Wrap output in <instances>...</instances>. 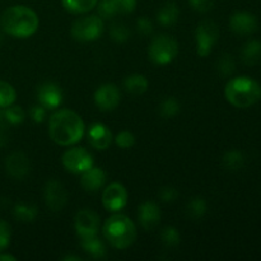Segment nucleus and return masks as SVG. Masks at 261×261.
Listing matches in <instances>:
<instances>
[{
	"instance_id": "1",
	"label": "nucleus",
	"mask_w": 261,
	"mask_h": 261,
	"mask_svg": "<svg viewBox=\"0 0 261 261\" xmlns=\"http://www.w3.org/2000/svg\"><path fill=\"white\" fill-rule=\"evenodd\" d=\"M86 126L76 112L63 109L51 115L48 121V135L54 143L61 147H69L81 142Z\"/></svg>"
},
{
	"instance_id": "2",
	"label": "nucleus",
	"mask_w": 261,
	"mask_h": 261,
	"mask_svg": "<svg viewBox=\"0 0 261 261\" xmlns=\"http://www.w3.org/2000/svg\"><path fill=\"white\" fill-rule=\"evenodd\" d=\"M0 24L5 33L17 38H27L38 30L37 14L35 10L24 5H14L3 13Z\"/></svg>"
},
{
	"instance_id": "3",
	"label": "nucleus",
	"mask_w": 261,
	"mask_h": 261,
	"mask_svg": "<svg viewBox=\"0 0 261 261\" xmlns=\"http://www.w3.org/2000/svg\"><path fill=\"white\" fill-rule=\"evenodd\" d=\"M224 96L232 106L249 109L261 99V86L250 76H236L229 79L226 84Z\"/></svg>"
},
{
	"instance_id": "4",
	"label": "nucleus",
	"mask_w": 261,
	"mask_h": 261,
	"mask_svg": "<svg viewBox=\"0 0 261 261\" xmlns=\"http://www.w3.org/2000/svg\"><path fill=\"white\" fill-rule=\"evenodd\" d=\"M102 233L106 241L117 250H125L134 244L137 228L132 219L121 213H114L105 221Z\"/></svg>"
},
{
	"instance_id": "5",
	"label": "nucleus",
	"mask_w": 261,
	"mask_h": 261,
	"mask_svg": "<svg viewBox=\"0 0 261 261\" xmlns=\"http://www.w3.org/2000/svg\"><path fill=\"white\" fill-rule=\"evenodd\" d=\"M178 54V43L168 35H158L150 42L148 56L157 65H167Z\"/></svg>"
},
{
	"instance_id": "6",
	"label": "nucleus",
	"mask_w": 261,
	"mask_h": 261,
	"mask_svg": "<svg viewBox=\"0 0 261 261\" xmlns=\"http://www.w3.org/2000/svg\"><path fill=\"white\" fill-rule=\"evenodd\" d=\"M103 19L99 15H88L76 19L71 25V36L79 42H92L103 33Z\"/></svg>"
},
{
	"instance_id": "7",
	"label": "nucleus",
	"mask_w": 261,
	"mask_h": 261,
	"mask_svg": "<svg viewBox=\"0 0 261 261\" xmlns=\"http://www.w3.org/2000/svg\"><path fill=\"white\" fill-rule=\"evenodd\" d=\"M219 37V28L212 20H203L199 23L195 31L196 53L201 58H205L213 50Z\"/></svg>"
},
{
	"instance_id": "8",
	"label": "nucleus",
	"mask_w": 261,
	"mask_h": 261,
	"mask_svg": "<svg viewBox=\"0 0 261 261\" xmlns=\"http://www.w3.org/2000/svg\"><path fill=\"white\" fill-rule=\"evenodd\" d=\"M61 162H63V166L66 171L76 173V175H79V173L82 175L84 171L89 170L94 165L91 153L81 147H74L66 150L63 154Z\"/></svg>"
},
{
	"instance_id": "9",
	"label": "nucleus",
	"mask_w": 261,
	"mask_h": 261,
	"mask_svg": "<svg viewBox=\"0 0 261 261\" xmlns=\"http://www.w3.org/2000/svg\"><path fill=\"white\" fill-rule=\"evenodd\" d=\"M129 194L126 188L120 182H111L102 194V204L106 211L117 213L126 206Z\"/></svg>"
},
{
	"instance_id": "10",
	"label": "nucleus",
	"mask_w": 261,
	"mask_h": 261,
	"mask_svg": "<svg viewBox=\"0 0 261 261\" xmlns=\"http://www.w3.org/2000/svg\"><path fill=\"white\" fill-rule=\"evenodd\" d=\"M75 232L81 239L97 236L99 231V217L91 209H81L74 218Z\"/></svg>"
},
{
	"instance_id": "11",
	"label": "nucleus",
	"mask_w": 261,
	"mask_h": 261,
	"mask_svg": "<svg viewBox=\"0 0 261 261\" xmlns=\"http://www.w3.org/2000/svg\"><path fill=\"white\" fill-rule=\"evenodd\" d=\"M94 103L101 111H112L119 106L121 101V93L116 84L105 83L94 92Z\"/></svg>"
},
{
	"instance_id": "12",
	"label": "nucleus",
	"mask_w": 261,
	"mask_h": 261,
	"mask_svg": "<svg viewBox=\"0 0 261 261\" xmlns=\"http://www.w3.org/2000/svg\"><path fill=\"white\" fill-rule=\"evenodd\" d=\"M43 198L47 208L53 212H60L68 203V193L60 181L50 180L46 182Z\"/></svg>"
},
{
	"instance_id": "13",
	"label": "nucleus",
	"mask_w": 261,
	"mask_h": 261,
	"mask_svg": "<svg viewBox=\"0 0 261 261\" xmlns=\"http://www.w3.org/2000/svg\"><path fill=\"white\" fill-rule=\"evenodd\" d=\"M37 99L46 110H55L63 102V91L54 82H45L37 88Z\"/></svg>"
},
{
	"instance_id": "14",
	"label": "nucleus",
	"mask_w": 261,
	"mask_h": 261,
	"mask_svg": "<svg viewBox=\"0 0 261 261\" xmlns=\"http://www.w3.org/2000/svg\"><path fill=\"white\" fill-rule=\"evenodd\" d=\"M5 170L10 177L23 180L31 171V162L22 152H13L5 160Z\"/></svg>"
},
{
	"instance_id": "15",
	"label": "nucleus",
	"mask_w": 261,
	"mask_h": 261,
	"mask_svg": "<svg viewBox=\"0 0 261 261\" xmlns=\"http://www.w3.org/2000/svg\"><path fill=\"white\" fill-rule=\"evenodd\" d=\"M229 27L237 35L247 36L257 30L259 22L252 13L236 12L229 18Z\"/></svg>"
},
{
	"instance_id": "16",
	"label": "nucleus",
	"mask_w": 261,
	"mask_h": 261,
	"mask_svg": "<svg viewBox=\"0 0 261 261\" xmlns=\"http://www.w3.org/2000/svg\"><path fill=\"white\" fill-rule=\"evenodd\" d=\"M87 138L88 142L94 149L105 150L111 145L112 143V133L106 125L101 124V122H96L89 126L88 133H87Z\"/></svg>"
},
{
	"instance_id": "17",
	"label": "nucleus",
	"mask_w": 261,
	"mask_h": 261,
	"mask_svg": "<svg viewBox=\"0 0 261 261\" xmlns=\"http://www.w3.org/2000/svg\"><path fill=\"white\" fill-rule=\"evenodd\" d=\"M138 219L143 228L152 231L161 221L160 206L153 201H144L138 209Z\"/></svg>"
},
{
	"instance_id": "18",
	"label": "nucleus",
	"mask_w": 261,
	"mask_h": 261,
	"mask_svg": "<svg viewBox=\"0 0 261 261\" xmlns=\"http://www.w3.org/2000/svg\"><path fill=\"white\" fill-rule=\"evenodd\" d=\"M105 184H106V173L102 168L92 166L89 170L82 173L81 185L86 191L96 193L99 189L103 188Z\"/></svg>"
},
{
	"instance_id": "19",
	"label": "nucleus",
	"mask_w": 261,
	"mask_h": 261,
	"mask_svg": "<svg viewBox=\"0 0 261 261\" xmlns=\"http://www.w3.org/2000/svg\"><path fill=\"white\" fill-rule=\"evenodd\" d=\"M180 9L175 2H167L158 9L157 12V22L163 27H170L173 25L178 19Z\"/></svg>"
},
{
	"instance_id": "20",
	"label": "nucleus",
	"mask_w": 261,
	"mask_h": 261,
	"mask_svg": "<svg viewBox=\"0 0 261 261\" xmlns=\"http://www.w3.org/2000/svg\"><path fill=\"white\" fill-rule=\"evenodd\" d=\"M81 246L84 250V252L89 255L92 259H103L107 254L106 246L102 242V240L98 239V236L81 239Z\"/></svg>"
},
{
	"instance_id": "21",
	"label": "nucleus",
	"mask_w": 261,
	"mask_h": 261,
	"mask_svg": "<svg viewBox=\"0 0 261 261\" xmlns=\"http://www.w3.org/2000/svg\"><path fill=\"white\" fill-rule=\"evenodd\" d=\"M148 87H149V82L142 74H132V75L126 76L124 81L125 91L133 96H140V94L145 93Z\"/></svg>"
},
{
	"instance_id": "22",
	"label": "nucleus",
	"mask_w": 261,
	"mask_h": 261,
	"mask_svg": "<svg viewBox=\"0 0 261 261\" xmlns=\"http://www.w3.org/2000/svg\"><path fill=\"white\" fill-rule=\"evenodd\" d=\"M241 59L246 65H256L261 60V41L250 40L241 50Z\"/></svg>"
},
{
	"instance_id": "23",
	"label": "nucleus",
	"mask_w": 261,
	"mask_h": 261,
	"mask_svg": "<svg viewBox=\"0 0 261 261\" xmlns=\"http://www.w3.org/2000/svg\"><path fill=\"white\" fill-rule=\"evenodd\" d=\"M66 12L71 14H84L94 9L98 0H61Z\"/></svg>"
},
{
	"instance_id": "24",
	"label": "nucleus",
	"mask_w": 261,
	"mask_h": 261,
	"mask_svg": "<svg viewBox=\"0 0 261 261\" xmlns=\"http://www.w3.org/2000/svg\"><path fill=\"white\" fill-rule=\"evenodd\" d=\"M222 163H223L224 168H227L228 171H239L244 167L245 157L242 152L237 149H232L224 153L223 158H222Z\"/></svg>"
},
{
	"instance_id": "25",
	"label": "nucleus",
	"mask_w": 261,
	"mask_h": 261,
	"mask_svg": "<svg viewBox=\"0 0 261 261\" xmlns=\"http://www.w3.org/2000/svg\"><path fill=\"white\" fill-rule=\"evenodd\" d=\"M38 211L35 205H28V204H17L13 209V216L15 219L23 223H31L37 217Z\"/></svg>"
},
{
	"instance_id": "26",
	"label": "nucleus",
	"mask_w": 261,
	"mask_h": 261,
	"mask_svg": "<svg viewBox=\"0 0 261 261\" xmlns=\"http://www.w3.org/2000/svg\"><path fill=\"white\" fill-rule=\"evenodd\" d=\"M206 201L204 200L200 196H196V198L190 199V201L186 205V213L190 218L193 219H199L203 218L206 213Z\"/></svg>"
},
{
	"instance_id": "27",
	"label": "nucleus",
	"mask_w": 261,
	"mask_h": 261,
	"mask_svg": "<svg viewBox=\"0 0 261 261\" xmlns=\"http://www.w3.org/2000/svg\"><path fill=\"white\" fill-rule=\"evenodd\" d=\"M3 116H4V120L8 122V124L19 125L24 121L25 112L20 106H14V105H10V106L4 107Z\"/></svg>"
},
{
	"instance_id": "28",
	"label": "nucleus",
	"mask_w": 261,
	"mask_h": 261,
	"mask_svg": "<svg viewBox=\"0 0 261 261\" xmlns=\"http://www.w3.org/2000/svg\"><path fill=\"white\" fill-rule=\"evenodd\" d=\"M180 103L175 97H167L160 105V115L165 119L175 117L180 112Z\"/></svg>"
},
{
	"instance_id": "29",
	"label": "nucleus",
	"mask_w": 261,
	"mask_h": 261,
	"mask_svg": "<svg viewBox=\"0 0 261 261\" xmlns=\"http://www.w3.org/2000/svg\"><path fill=\"white\" fill-rule=\"evenodd\" d=\"M15 98H17V93H15L14 87L8 82L0 81V109L13 105Z\"/></svg>"
},
{
	"instance_id": "30",
	"label": "nucleus",
	"mask_w": 261,
	"mask_h": 261,
	"mask_svg": "<svg viewBox=\"0 0 261 261\" xmlns=\"http://www.w3.org/2000/svg\"><path fill=\"white\" fill-rule=\"evenodd\" d=\"M161 241H162V244L166 245L167 247L178 246L181 241L180 232H178L177 228H175V227H165V228L161 231Z\"/></svg>"
},
{
	"instance_id": "31",
	"label": "nucleus",
	"mask_w": 261,
	"mask_h": 261,
	"mask_svg": "<svg viewBox=\"0 0 261 261\" xmlns=\"http://www.w3.org/2000/svg\"><path fill=\"white\" fill-rule=\"evenodd\" d=\"M110 35H111V38L115 42L122 43L129 40L132 32H130L129 27L125 23L117 22L111 25V28H110Z\"/></svg>"
},
{
	"instance_id": "32",
	"label": "nucleus",
	"mask_w": 261,
	"mask_h": 261,
	"mask_svg": "<svg viewBox=\"0 0 261 261\" xmlns=\"http://www.w3.org/2000/svg\"><path fill=\"white\" fill-rule=\"evenodd\" d=\"M236 68V63H234L233 56L229 55V54H224L221 58L218 59V63H217V69H218V73L223 76H229L232 75V73L234 71Z\"/></svg>"
},
{
	"instance_id": "33",
	"label": "nucleus",
	"mask_w": 261,
	"mask_h": 261,
	"mask_svg": "<svg viewBox=\"0 0 261 261\" xmlns=\"http://www.w3.org/2000/svg\"><path fill=\"white\" fill-rule=\"evenodd\" d=\"M96 7L98 15L102 19H111V18H114L117 14L111 0H99V3H97Z\"/></svg>"
},
{
	"instance_id": "34",
	"label": "nucleus",
	"mask_w": 261,
	"mask_h": 261,
	"mask_svg": "<svg viewBox=\"0 0 261 261\" xmlns=\"http://www.w3.org/2000/svg\"><path fill=\"white\" fill-rule=\"evenodd\" d=\"M115 143L121 149H129L135 144V137L129 130H122L115 137Z\"/></svg>"
},
{
	"instance_id": "35",
	"label": "nucleus",
	"mask_w": 261,
	"mask_h": 261,
	"mask_svg": "<svg viewBox=\"0 0 261 261\" xmlns=\"http://www.w3.org/2000/svg\"><path fill=\"white\" fill-rule=\"evenodd\" d=\"M117 14H129L135 10L137 0H111Z\"/></svg>"
},
{
	"instance_id": "36",
	"label": "nucleus",
	"mask_w": 261,
	"mask_h": 261,
	"mask_svg": "<svg viewBox=\"0 0 261 261\" xmlns=\"http://www.w3.org/2000/svg\"><path fill=\"white\" fill-rule=\"evenodd\" d=\"M10 226L5 221L0 219V252L4 251L10 242Z\"/></svg>"
},
{
	"instance_id": "37",
	"label": "nucleus",
	"mask_w": 261,
	"mask_h": 261,
	"mask_svg": "<svg viewBox=\"0 0 261 261\" xmlns=\"http://www.w3.org/2000/svg\"><path fill=\"white\" fill-rule=\"evenodd\" d=\"M46 114H47V110L43 106H41V105H35V106L31 107L30 110L31 119H32V121L36 122V124H41V122L45 121Z\"/></svg>"
},
{
	"instance_id": "38",
	"label": "nucleus",
	"mask_w": 261,
	"mask_h": 261,
	"mask_svg": "<svg viewBox=\"0 0 261 261\" xmlns=\"http://www.w3.org/2000/svg\"><path fill=\"white\" fill-rule=\"evenodd\" d=\"M160 199L163 203H173L178 198V191L171 186H165L160 190Z\"/></svg>"
},
{
	"instance_id": "39",
	"label": "nucleus",
	"mask_w": 261,
	"mask_h": 261,
	"mask_svg": "<svg viewBox=\"0 0 261 261\" xmlns=\"http://www.w3.org/2000/svg\"><path fill=\"white\" fill-rule=\"evenodd\" d=\"M137 30L142 36H149L153 32V23L149 18L140 17L137 20Z\"/></svg>"
},
{
	"instance_id": "40",
	"label": "nucleus",
	"mask_w": 261,
	"mask_h": 261,
	"mask_svg": "<svg viewBox=\"0 0 261 261\" xmlns=\"http://www.w3.org/2000/svg\"><path fill=\"white\" fill-rule=\"evenodd\" d=\"M190 7L196 12L206 13L213 8L214 0H188Z\"/></svg>"
},
{
	"instance_id": "41",
	"label": "nucleus",
	"mask_w": 261,
	"mask_h": 261,
	"mask_svg": "<svg viewBox=\"0 0 261 261\" xmlns=\"http://www.w3.org/2000/svg\"><path fill=\"white\" fill-rule=\"evenodd\" d=\"M7 140H8L7 130H5L4 125L0 122V147H3V145L7 144Z\"/></svg>"
},
{
	"instance_id": "42",
	"label": "nucleus",
	"mask_w": 261,
	"mask_h": 261,
	"mask_svg": "<svg viewBox=\"0 0 261 261\" xmlns=\"http://www.w3.org/2000/svg\"><path fill=\"white\" fill-rule=\"evenodd\" d=\"M15 259L13 255H9V254H0V261H15Z\"/></svg>"
},
{
	"instance_id": "43",
	"label": "nucleus",
	"mask_w": 261,
	"mask_h": 261,
	"mask_svg": "<svg viewBox=\"0 0 261 261\" xmlns=\"http://www.w3.org/2000/svg\"><path fill=\"white\" fill-rule=\"evenodd\" d=\"M82 259L79 256H73V255H66L63 257V261H81Z\"/></svg>"
}]
</instances>
